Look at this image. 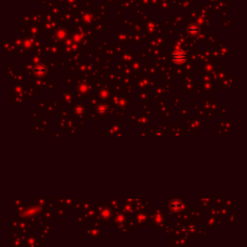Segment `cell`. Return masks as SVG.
Listing matches in <instances>:
<instances>
[{
    "mask_svg": "<svg viewBox=\"0 0 247 247\" xmlns=\"http://www.w3.org/2000/svg\"><path fill=\"white\" fill-rule=\"evenodd\" d=\"M186 60V54L182 49H178L172 54V61L175 64H182Z\"/></svg>",
    "mask_w": 247,
    "mask_h": 247,
    "instance_id": "1",
    "label": "cell"
},
{
    "mask_svg": "<svg viewBox=\"0 0 247 247\" xmlns=\"http://www.w3.org/2000/svg\"><path fill=\"white\" fill-rule=\"evenodd\" d=\"M169 208L171 209L172 211H179L182 210V204L180 200H177V199H174L170 202L169 204Z\"/></svg>",
    "mask_w": 247,
    "mask_h": 247,
    "instance_id": "2",
    "label": "cell"
},
{
    "mask_svg": "<svg viewBox=\"0 0 247 247\" xmlns=\"http://www.w3.org/2000/svg\"><path fill=\"white\" fill-rule=\"evenodd\" d=\"M198 30H199V28L198 27L195 25V24H192V25H190L188 28H187V31H188V33L190 34L191 36H194L195 34L198 32Z\"/></svg>",
    "mask_w": 247,
    "mask_h": 247,
    "instance_id": "3",
    "label": "cell"
},
{
    "mask_svg": "<svg viewBox=\"0 0 247 247\" xmlns=\"http://www.w3.org/2000/svg\"><path fill=\"white\" fill-rule=\"evenodd\" d=\"M35 73H36L37 74H41V73H45V68H43V67L39 66V67H37V68H36Z\"/></svg>",
    "mask_w": 247,
    "mask_h": 247,
    "instance_id": "4",
    "label": "cell"
}]
</instances>
